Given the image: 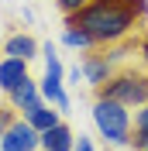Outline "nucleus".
Returning a JSON list of instances; mask_svg holds the SVG:
<instances>
[{"instance_id":"20e7f679","label":"nucleus","mask_w":148,"mask_h":151,"mask_svg":"<svg viewBox=\"0 0 148 151\" xmlns=\"http://www.w3.org/2000/svg\"><path fill=\"white\" fill-rule=\"evenodd\" d=\"M41 52H45V79L38 86V89H41V100H48V103L59 106V110H69V96H65V89H62V62H59L52 41H48Z\"/></svg>"},{"instance_id":"0eeeda50","label":"nucleus","mask_w":148,"mask_h":151,"mask_svg":"<svg viewBox=\"0 0 148 151\" xmlns=\"http://www.w3.org/2000/svg\"><path fill=\"white\" fill-rule=\"evenodd\" d=\"M7 103L14 106V110H21V113H28V110H35L38 103H41V89L35 86V79H24V83H17L14 89L7 93Z\"/></svg>"},{"instance_id":"f8f14e48","label":"nucleus","mask_w":148,"mask_h":151,"mask_svg":"<svg viewBox=\"0 0 148 151\" xmlns=\"http://www.w3.org/2000/svg\"><path fill=\"white\" fill-rule=\"evenodd\" d=\"M131 151H148V103L138 106L134 120H131Z\"/></svg>"},{"instance_id":"2eb2a0df","label":"nucleus","mask_w":148,"mask_h":151,"mask_svg":"<svg viewBox=\"0 0 148 151\" xmlns=\"http://www.w3.org/2000/svg\"><path fill=\"white\" fill-rule=\"evenodd\" d=\"M76 151H96V148H93L90 137H83V134H79V137H76Z\"/></svg>"},{"instance_id":"9d476101","label":"nucleus","mask_w":148,"mask_h":151,"mask_svg":"<svg viewBox=\"0 0 148 151\" xmlns=\"http://www.w3.org/2000/svg\"><path fill=\"white\" fill-rule=\"evenodd\" d=\"M28 79V62L24 58H10L4 55V62H0V89L4 93H10L17 83H24Z\"/></svg>"},{"instance_id":"7ed1b4c3","label":"nucleus","mask_w":148,"mask_h":151,"mask_svg":"<svg viewBox=\"0 0 148 151\" xmlns=\"http://www.w3.org/2000/svg\"><path fill=\"white\" fill-rule=\"evenodd\" d=\"M93 124L103 134L110 148H128L131 144V113L117 100H96L93 103Z\"/></svg>"},{"instance_id":"f3484780","label":"nucleus","mask_w":148,"mask_h":151,"mask_svg":"<svg viewBox=\"0 0 148 151\" xmlns=\"http://www.w3.org/2000/svg\"><path fill=\"white\" fill-rule=\"evenodd\" d=\"M107 151H114V148H110V144H107Z\"/></svg>"},{"instance_id":"4468645a","label":"nucleus","mask_w":148,"mask_h":151,"mask_svg":"<svg viewBox=\"0 0 148 151\" xmlns=\"http://www.w3.org/2000/svg\"><path fill=\"white\" fill-rule=\"evenodd\" d=\"M55 4H59V10H62V14H76V10L90 7L93 0H55Z\"/></svg>"},{"instance_id":"dca6fc26","label":"nucleus","mask_w":148,"mask_h":151,"mask_svg":"<svg viewBox=\"0 0 148 151\" xmlns=\"http://www.w3.org/2000/svg\"><path fill=\"white\" fill-rule=\"evenodd\" d=\"M138 52H141V58H145V65H148V35L138 41Z\"/></svg>"},{"instance_id":"ddd939ff","label":"nucleus","mask_w":148,"mask_h":151,"mask_svg":"<svg viewBox=\"0 0 148 151\" xmlns=\"http://www.w3.org/2000/svg\"><path fill=\"white\" fill-rule=\"evenodd\" d=\"M62 45H69V48H83V52H93V48H96V41H93L86 31H79V28H65V31H62Z\"/></svg>"},{"instance_id":"9b49d317","label":"nucleus","mask_w":148,"mask_h":151,"mask_svg":"<svg viewBox=\"0 0 148 151\" xmlns=\"http://www.w3.org/2000/svg\"><path fill=\"white\" fill-rule=\"evenodd\" d=\"M24 120H28L38 134H45V131H52L55 124H62V117H59V110H52V106H45V103H38L35 110L24 113Z\"/></svg>"},{"instance_id":"39448f33","label":"nucleus","mask_w":148,"mask_h":151,"mask_svg":"<svg viewBox=\"0 0 148 151\" xmlns=\"http://www.w3.org/2000/svg\"><path fill=\"white\" fill-rule=\"evenodd\" d=\"M0 151H41V134L21 117V120H14L7 131H4Z\"/></svg>"},{"instance_id":"f03ea898","label":"nucleus","mask_w":148,"mask_h":151,"mask_svg":"<svg viewBox=\"0 0 148 151\" xmlns=\"http://www.w3.org/2000/svg\"><path fill=\"white\" fill-rule=\"evenodd\" d=\"M96 100H117L124 106H145L148 103V72L141 69H120L103 86H96Z\"/></svg>"},{"instance_id":"1a4fd4ad","label":"nucleus","mask_w":148,"mask_h":151,"mask_svg":"<svg viewBox=\"0 0 148 151\" xmlns=\"http://www.w3.org/2000/svg\"><path fill=\"white\" fill-rule=\"evenodd\" d=\"M41 151H76V134L69 124H55L52 131L41 134Z\"/></svg>"},{"instance_id":"f257e3e1","label":"nucleus","mask_w":148,"mask_h":151,"mask_svg":"<svg viewBox=\"0 0 148 151\" xmlns=\"http://www.w3.org/2000/svg\"><path fill=\"white\" fill-rule=\"evenodd\" d=\"M145 0H93L90 7L65 14V28H79L96 41V48H110L120 38H128L134 21L145 17Z\"/></svg>"},{"instance_id":"423d86ee","label":"nucleus","mask_w":148,"mask_h":151,"mask_svg":"<svg viewBox=\"0 0 148 151\" xmlns=\"http://www.w3.org/2000/svg\"><path fill=\"white\" fill-rule=\"evenodd\" d=\"M79 69H83V79L96 89V86H103L114 76V58H110V52H93Z\"/></svg>"},{"instance_id":"6e6552de","label":"nucleus","mask_w":148,"mask_h":151,"mask_svg":"<svg viewBox=\"0 0 148 151\" xmlns=\"http://www.w3.org/2000/svg\"><path fill=\"white\" fill-rule=\"evenodd\" d=\"M38 52H41V45H38L31 35H24V31H14V35H7V41H4V55H10V58L31 62V58H38Z\"/></svg>"}]
</instances>
